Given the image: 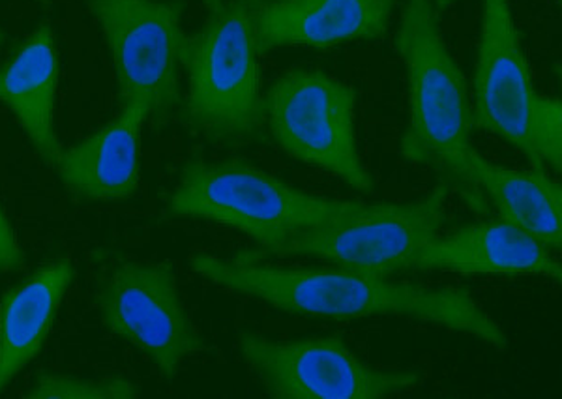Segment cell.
Returning <instances> with one entry per match:
<instances>
[{
    "label": "cell",
    "mask_w": 562,
    "mask_h": 399,
    "mask_svg": "<svg viewBox=\"0 0 562 399\" xmlns=\"http://www.w3.org/2000/svg\"><path fill=\"white\" fill-rule=\"evenodd\" d=\"M413 271L562 280L561 263L551 251L498 216L437 235L416 253Z\"/></svg>",
    "instance_id": "12"
},
{
    "label": "cell",
    "mask_w": 562,
    "mask_h": 399,
    "mask_svg": "<svg viewBox=\"0 0 562 399\" xmlns=\"http://www.w3.org/2000/svg\"><path fill=\"white\" fill-rule=\"evenodd\" d=\"M148 118L143 103L122 105L105 128L63 150L58 179L76 200L121 203L139 186L140 129Z\"/></svg>",
    "instance_id": "13"
},
{
    "label": "cell",
    "mask_w": 562,
    "mask_h": 399,
    "mask_svg": "<svg viewBox=\"0 0 562 399\" xmlns=\"http://www.w3.org/2000/svg\"><path fill=\"white\" fill-rule=\"evenodd\" d=\"M140 388L128 379H79L40 372L29 388L33 399H134Z\"/></svg>",
    "instance_id": "17"
},
{
    "label": "cell",
    "mask_w": 562,
    "mask_h": 399,
    "mask_svg": "<svg viewBox=\"0 0 562 399\" xmlns=\"http://www.w3.org/2000/svg\"><path fill=\"white\" fill-rule=\"evenodd\" d=\"M448 190L437 186L409 203H375L364 213L294 235L254 258H314L347 271L392 277L413 271L416 253L435 239L445 221Z\"/></svg>",
    "instance_id": "9"
},
{
    "label": "cell",
    "mask_w": 562,
    "mask_h": 399,
    "mask_svg": "<svg viewBox=\"0 0 562 399\" xmlns=\"http://www.w3.org/2000/svg\"><path fill=\"white\" fill-rule=\"evenodd\" d=\"M38 2H42V4H49V2H52V0H38Z\"/></svg>",
    "instance_id": "23"
},
{
    "label": "cell",
    "mask_w": 562,
    "mask_h": 399,
    "mask_svg": "<svg viewBox=\"0 0 562 399\" xmlns=\"http://www.w3.org/2000/svg\"><path fill=\"white\" fill-rule=\"evenodd\" d=\"M473 126L503 139L532 169H562V105L538 94L510 0H482L473 78Z\"/></svg>",
    "instance_id": "5"
},
{
    "label": "cell",
    "mask_w": 562,
    "mask_h": 399,
    "mask_svg": "<svg viewBox=\"0 0 562 399\" xmlns=\"http://www.w3.org/2000/svg\"><path fill=\"white\" fill-rule=\"evenodd\" d=\"M357 91L325 71L293 68L262 91L265 141L362 194L375 190L355 136Z\"/></svg>",
    "instance_id": "6"
},
{
    "label": "cell",
    "mask_w": 562,
    "mask_h": 399,
    "mask_svg": "<svg viewBox=\"0 0 562 399\" xmlns=\"http://www.w3.org/2000/svg\"><path fill=\"white\" fill-rule=\"evenodd\" d=\"M431 2H434V7L437 12H445L447 8H450L452 4H454L456 0H431Z\"/></svg>",
    "instance_id": "20"
},
{
    "label": "cell",
    "mask_w": 562,
    "mask_h": 399,
    "mask_svg": "<svg viewBox=\"0 0 562 399\" xmlns=\"http://www.w3.org/2000/svg\"><path fill=\"white\" fill-rule=\"evenodd\" d=\"M58 71L57 42L47 21L0 66V102L7 103L34 150L49 166H57L63 152L55 129Z\"/></svg>",
    "instance_id": "14"
},
{
    "label": "cell",
    "mask_w": 562,
    "mask_h": 399,
    "mask_svg": "<svg viewBox=\"0 0 562 399\" xmlns=\"http://www.w3.org/2000/svg\"><path fill=\"white\" fill-rule=\"evenodd\" d=\"M397 0H269L254 10L259 55L281 47L339 46L379 39L389 31Z\"/></svg>",
    "instance_id": "11"
},
{
    "label": "cell",
    "mask_w": 562,
    "mask_h": 399,
    "mask_svg": "<svg viewBox=\"0 0 562 399\" xmlns=\"http://www.w3.org/2000/svg\"><path fill=\"white\" fill-rule=\"evenodd\" d=\"M238 351L274 399H386L424 380L416 367L383 369L362 361L339 335L276 340L244 330Z\"/></svg>",
    "instance_id": "8"
},
{
    "label": "cell",
    "mask_w": 562,
    "mask_h": 399,
    "mask_svg": "<svg viewBox=\"0 0 562 399\" xmlns=\"http://www.w3.org/2000/svg\"><path fill=\"white\" fill-rule=\"evenodd\" d=\"M23 266V251L4 208L0 205V272L20 271Z\"/></svg>",
    "instance_id": "18"
},
{
    "label": "cell",
    "mask_w": 562,
    "mask_h": 399,
    "mask_svg": "<svg viewBox=\"0 0 562 399\" xmlns=\"http://www.w3.org/2000/svg\"><path fill=\"white\" fill-rule=\"evenodd\" d=\"M254 2H256L257 7V4H261V2H269V0H254Z\"/></svg>",
    "instance_id": "22"
},
{
    "label": "cell",
    "mask_w": 562,
    "mask_h": 399,
    "mask_svg": "<svg viewBox=\"0 0 562 399\" xmlns=\"http://www.w3.org/2000/svg\"><path fill=\"white\" fill-rule=\"evenodd\" d=\"M254 0H227L195 34H186L180 66L188 73L179 118L216 147L265 141L261 68L254 38Z\"/></svg>",
    "instance_id": "4"
},
{
    "label": "cell",
    "mask_w": 562,
    "mask_h": 399,
    "mask_svg": "<svg viewBox=\"0 0 562 399\" xmlns=\"http://www.w3.org/2000/svg\"><path fill=\"white\" fill-rule=\"evenodd\" d=\"M115 68L122 105L139 102L156 128L182 107L179 66L186 0H85Z\"/></svg>",
    "instance_id": "7"
},
{
    "label": "cell",
    "mask_w": 562,
    "mask_h": 399,
    "mask_svg": "<svg viewBox=\"0 0 562 399\" xmlns=\"http://www.w3.org/2000/svg\"><path fill=\"white\" fill-rule=\"evenodd\" d=\"M227 0H203V4L209 8V12H216L220 8L224 7Z\"/></svg>",
    "instance_id": "19"
},
{
    "label": "cell",
    "mask_w": 562,
    "mask_h": 399,
    "mask_svg": "<svg viewBox=\"0 0 562 399\" xmlns=\"http://www.w3.org/2000/svg\"><path fill=\"white\" fill-rule=\"evenodd\" d=\"M7 38H8L7 29H4V26H0V46H2V44H4V42H7Z\"/></svg>",
    "instance_id": "21"
},
{
    "label": "cell",
    "mask_w": 562,
    "mask_h": 399,
    "mask_svg": "<svg viewBox=\"0 0 562 399\" xmlns=\"http://www.w3.org/2000/svg\"><path fill=\"white\" fill-rule=\"evenodd\" d=\"M94 298L103 324L147 354L164 379H175L190 354L209 347L186 311L171 263L103 261Z\"/></svg>",
    "instance_id": "10"
},
{
    "label": "cell",
    "mask_w": 562,
    "mask_h": 399,
    "mask_svg": "<svg viewBox=\"0 0 562 399\" xmlns=\"http://www.w3.org/2000/svg\"><path fill=\"white\" fill-rule=\"evenodd\" d=\"M467 163L498 218L527 232L550 251L562 248L561 182L542 171H512L501 168L476 150H469Z\"/></svg>",
    "instance_id": "16"
},
{
    "label": "cell",
    "mask_w": 562,
    "mask_h": 399,
    "mask_svg": "<svg viewBox=\"0 0 562 399\" xmlns=\"http://www.w3.org/2000/svg\"><path fill=\"white\" fill-rule=\"evenodd\" d=\"M431 0H405L396 46L407 71L409 115L403 132L405 160L435 171L441 184L476 214L492 208L467 155L473 149V105L465 78L448 52Z\"/></svg>",
    "instance_id": "2"
},
{
    "label": "cell",
    "mask_w": 562,
    "mask_h": 399,
    "mask_svg": "<svg viewBox=\"0 0 562 399\" xmlns=\"http://www.w3.org/2000/svg\"><path fill=\"white\" fill-rule=\"evenodd\" d=\"M368 206L306 194L244 158H192L169 195L167 214L237 229L256 240L249 253L262 255L299 232L358 216Z\"/></svg>",
    "instance_id": "3"
},
{
    "label": "cell",
    "mask_w": 562,
    "mask_h": 399,
    "mask_svg": "<svg viewBox=\"0 0 562 399\" xmlns=\"http://www.w3.org/2000/svg\"><path fill=\"white\" fill-rule=\"evenodd\" d=\"M190 269L212 284L288 316L321 321L407 317L474 335L498 351L508 347L505 330L463 287H424L339 266H278L246 250L229 259L195 253Z\"/></svg>",
    "instance_id": "1"
},
{
    "label": "cell",
    "mask_w": 562,
    "mask_h": 399,
    "mask_svg": "<svg viewBox=\"0 0 562 399\" xmlns=\"http://www.w3.org/2000/svg\"><path fill=\"white\" fill-rule=\"evenodd\" d=\"M74 276L70 259H55L0 297V394L40 353Z\"/></svg>",
    "instance_id": "15"
}]
</instances>
